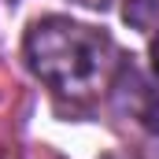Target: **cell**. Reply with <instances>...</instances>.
<instances>
[{
    "label": "cell",
    "mask_w": 159,
    "mask_h": 159,
    "mask_svg": "<svg viewBox=\"0 0 159 159\" xmlns=\"http://www.w3.org/2000/svg\"><path fill=\"white\" fill-rule=\"evenodd\" d=\"M26 63L48 89L63 96H96L119 78V48L96 26L52 15L30 26L26 34Z\"/></svg>",
    "instance_id": "6da1fadb"
},
{
    "label": "cell",
    "mask_w": 159,
    "mask_h": 159,
    "mask_svg": "<svg viewBox=\"0 0 159 159\" xmlns=\"http://www.w3.org/2000/svg\"><path fill=\"white\" fill-rule=\"evenodd\" d=\"M126 22L137 30H156L159 34V0H126L122 7Z\"/></svg>",
    "instance_id": "7a4b0ae2"
},
{
    "label": "cell",
    "mask_w": 159,
    "mask_h": 159,
    "mask_svg": "<svg viewBox=\"0 0 159 159\" xmlns=\"http://www.w3.org/2000/svg\"><path fill=\"white\" fill-rule=\"evenodd\" d=\"M152 70H156V78H159V34L152 37Z\"/></svg>",
    "instance_id": "3957f363"
},
{
    "label": "cell",
    "mask_w": 159,
    "mask_h": 159,
    "mask_svg": "<svg viewBox=\"0 0 159 159\" xmlns=\"http://www.w3.org/2000/svg\"><path fill=\"white\" fill-rule=\"evenodd\" d=\"M78 4H81V7H93V11H104L111 0H78Z\"/></svg>",
    "instance_id": "277c9868"
}]
</instances>
